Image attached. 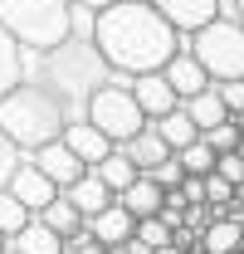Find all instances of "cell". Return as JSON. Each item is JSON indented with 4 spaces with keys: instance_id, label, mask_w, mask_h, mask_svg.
<instances>
[{
    "instance_id": "7",
    "label": "cell",
    "mask_w": 244,
    "mask_h": 254,
    "mask_svg": "<svg viewBox=\"0 0 244 254\" xmlns=\"http://www.w3.org/2000/svg\"><path fill=\"white\" fill-rule=\"evenodd\" d=\"M161 78H166V83H171V93L181 98H195V93H205V88H210L215 78L210 73H205V68H200V59H195V54H190V49H176V54H171V59L161 64Z\"/></svg>"
},
{
    "instance_id": "15",
    "label": "cell",
    "mask_w": 244,
    "mask_h": 254,
    "mask_svg": "<svg viewBox=\"0 0 244 254\" xmlns=\"http://www.w3.org/2000/svg\"><path fill=\"white\" fill-rule=\"evenodd\" d=\"M118 152H122V157H127V161H132V166H137V171H152L156 161H166V157H171V147H166V142H161V132H156L152 123L142 127V132H137V137H127V142H122Z\"/></svg>"
},
{
    "instance_id": "9",
    "label": "cell",
    "mask_w": 244,
    "mask_h": 254,
    "mask_svg": "<svg viewBox=\"0 0 244 254\" xmlns=\"http://www.w3.org/2000/svg\"><path fill=\"white\" fill-rule=\"evenodd\" d=\"M5 190H10V195H15V200H20L30 215H39V210H44V205L59 195V186H54V181H49V176H44V171H39L30 157L20 161V171L10 176V186H5Z\"/></svg>"
},
{
    "instance_id": "6",
    "label": "cell",
    "mask_w": 244,
    "mask_h": 254,
    "mask_svg": "<svg viewBox=\"0 0 244 254\" xmlns=\"http://www.w3.org/2000/svg\"><path fill=\"white\" fill-rule=\"evenodd\" d=\"M127 83H132V78L113 73V83H103V88L88 98V108H83V118H88L113 147H122L127 137H137V132L147 127V118H142V108H137V98H132Z\"/></svg>"
},
{
    "instance_id": "22",
    "label": "cell",
    "mask_w": 244,
    "mask_h": 254,
    "mask_svg": "<svg viewBox=\"0 0 244 254\" xmlns=\"http://www.w3.org/2000/svg\"><path fill=\"white\" fill-rule=\"evenodd\" d=\"M156 132H161V142L171 147V152H181V147H190L200 132H195V123H190V113L185 108H176V113H166V118H156Z\"/></svg>"
},
{
    "instance_id": "11",
    "label": "cell",
    "mask_w": 244,
    "mask_h": 254,
    "mask_svg": "<svg viewBox=\"0 0 244 254\" xmlns=\"http://www.w3.org/2000/svg\"><path fill=\"white\" fill-rule=\"evenodd\" d=\"M25 157H30V161H34V166H39V171H44V176H49L59 190H63V186H73V181L88 171V166L73 157L59 137H54V142H44V147H34V152H25Z\"/></svg>"
},
{
    "instance_id": "13",
    "label": "cell",
    "mask_w": 244,
    "mask_h": 254,
    "mask_svg": "<svg viewBox=\"0 0 244 254\" xmlns=\"http://www.w3.org/2000/svg\"><path fill=\"white\" fill-rule=\"evenodd\" d=\"M63 195H68V200H73V210H78V215H83V220H93V215H98V210H108V205H113V200H118V195H113V190L103 186V176H98V171H83V176H78V181H73V186H63Z\"/></svg>"
},
{
    "instance_id": "4",
    "label": "cell",
    "mask_w": 244,
    "mask_h": 254,
    "mask_svg": "<svg viewBox=\"0 0 244 254\" xmlns=\"http://www.w3.org/2000/svg\"><path fill=\"white\" fill-rule=\"evenodd\" d=\"M0 30H10L25 49H49L73 34L68 0H0Z\"/></svg>"
},
{
    "instance_id": "39",
    "label": "cell",
    "mask_w": 244,
    "mask_h": 254,
    "mask_svg": "<svg viewBox=\"0 0 244 254\" xmlns=\"http://www.w3.org/2000/svg\"><path fill=\"white\" fill-rule=\"evenodd\" d=\"M0 254H15V250H10V245H5V250H0Z\"/></svg>"
},
{
    "instance_id": "3",
    "label": "cell",
    "mask_w": 244,
    "mask_h": 254,
    "mask_svg": "<svg viewBox=\"0 0 244 254\" xmlns=\"http://www.w3.org/2000/svg\"><path fill=\"white\" fill-rule=\"evenodd\" d=\"M63 123H68L63 108L44 93L39 83H30V78H20L10 93L0 98V132H5L20 152H34V147L54 142L63 132Z\"/></svg>"
},
{
    "instance_id": "21",
    "label": "cell",
    "mask_w": 244,
    "mask_h": 254,
    "mask_svg": "<svg viewBox=\"0 0 244 254\" xmlns=\"http://www.w3.org/2000/svg\"><path fill=\"white\" fill-rule=\"evenodd\" d=\"M20 54H25V44H20L10 30H0V98H5L15 83H20V78H25V64H20Z\"/></svg>"
},
{
    "instance_id": "25",
    "label": "cell",
    "mask_w": 244,
    "mask_h": 254,
    "mask_svg": "<svg viewBox=\"0 0 244 254\" xmlns=\"http://www.w3.org/2000/svg\"><path fill=\"white\" fill-rule=\"evenodd\" d=\"M25 225H30V210H25L10 190H0V235L10 240V235H15V230H25Z\"/></svg>"
},
{
    "instance_id": "18",
    "label": "cell",
    "mask_w": 244,
    "mask_h": 254,
    "mask_svg": "<svg viewBox=\"0 0 244 254\" xmlns=\"http://www.w3.org/2000/svg\"><path fill=\"white\" fill-rule=\"evenodd\" d=\"M240 245H244V225L235 215H215L200 230V254H235Z\"/></svg>"
},
{
    "instance_id": "17",
    "label": "cell",
    "mask_w": 244,
    "mask_h": 254,
    "mask_svg": "<svg viewBox=\"0 0 244 254\" xmlns=\"http://www.w3.org/2000/svg\"><path fill=\"white\" fill-rule=\"evenodd\" d=\"M83 225H88V235H93V240H103V245H127V240H132V230H137V220L122 210L118 200H113L108 210H98L93 220H83Z\"/></svg>"
},
{
    "instance_id": "35",
    "label": "cell",
    "mask_w": 244,
    "mask_h": 254,
    "mask_svg": "<svg viewBox=\"0 0 244 254\" xmlns=\"http://www.w3.org/2000/svg\"><path fill=\"white\" fill-rule=\"evenodd\" d=\"M73 10H103V5H113V0H68Z\"/></svg>"
},
{
    "instance_id": "36",
    "label": "cell",
    "mask_w": 244,
    "mask_h": 254,
    "mask_svg": "<svg viewBox=\"0 0 244 254\" xmlns=\"http://www.w3.org/2000/svg\"><path fill=\"white\" fill-rule=\"evenodd\" d=\"M127 254H156L152 245H142V240H127Z\"/></svg>"
},
{
    "instance_id": "30",
    "label": "cell",
    "mask_w": 244,
    "mask_h": 254,
    "mask_svg": "<svg viewBox=\"0 0 244 254\" xmlns=\"http://www.w3.org/2000/svg\"><path fill=\"white\" fill-rule=\"evenodd\" d=\"M215 176H225L230 186H244V157H240V152H225V157H215Z\"/></svg>"
},
{
    "instance_id": "27",
    "label": "cell",
    "mask_w": 244,
    "mask_h": 254,
    "mask_svg": "<svg viewBox=\"0 0 244 254\" xmlns=\"http://www.w3.org/2000/svg\"><path fill=\"white\" fill-rule=\"evenodd\" d=\"M132 240H142V245H152V250H166V245H171V225L161 220V215H147V220H137Z\"/></svg>"
},
{
    "instance_id": "38",
    "label": "cell",
    "mask_w": 244,
    "mask_h": 254,
    "mask_svg": "<svg viewBox=\"0 0 244 254\" xmlns=\"http://www.w3.org/2000/svg\"><path fill=\"white\" fill-rule=\"evenodd\" d=\"M156 254H181V250H176V245H166V250H156Z\"/></svg>"
},
{
    "instance_id": "31",
    "label": "cell",
    "mask_w": 244,
    "mask_h": 254,
    "mask_svg": "<svg viewBox=\"0 0 244 254\" xmlns=\"http://www.w3.org/2000/svg\"><path fill=\"white\" fill-rule=\"evenodd\" d=\"M63 254H108V245H103V240H93L88 225H83L78 235H68V240H63Z\"/></svg>"
},
{
    "instance_id": "2",
    "label": "cell",
    "mask_w": 244,
    "mask_h": 254,
    "mask_svg": "<svg viewBox=\"0 0 244 254\" xmlns=\"http://www.w3.org/2000/svg\"><path fill=\"white\" fill-rule=\"evenodd\" d=\"M20 64H25V78L39 83V88L63 108L68 123L83 118L88 98L98 93L103 83H113V68H108V59L98 54V44H93L88 34H68V39L49 44V49H25Z\"/></svg>"
},
{
    "instance_id": "40",
    "label": "cell",
    "mask_w": 244,
    "mask_h": 254,
    "mask_svg": "<svg viewBox=\"0 0 244 254\" xmlns=\"http://www.w3.org/2000/svg\"><path fill=\"white\" fill-rule=\"evenodd\" d=\"M0 250H5V235H0Z\"/></svg>"
},
{
    "instance_id": "29",
    "label": "cell",
    "mask_w": 244,
    "mask_h": 254,
    "mask_svg": "<svg viewBox=\"0 0 244 254\" xmlns=\"http://www.w3.org/2000/svg\"><path fill=\"white\" fill-rule=\"evenodd\" d=\"M20 161H25V152H20V147H15V142L0 132V190L10 186V176L20 171Z\"/></svg>"
},
{
    "instance_id": "24",
    "label": "cell",
    "mask_w": 244,
    "mask_h": 254,
    "mask_svg": "<svg viewBox=\"0 0 244 254\" xmlns=\"http://www.w3.org/2000/svg\"><path fill=\"white\" fill-rule=\"evenodd\" d=\"M176 157H181L185 176H210V171H215V152H210V147H205V142H200V137H195L190 147H181Z\"/></svg>"
},
{
    "instance_id": "37",
    "label": "cell",
    "mask_w": 244,
    "mask_h": 254,
    "mask_svg": "<svg viewBox=\"0 0 244 254\" xmlns=\"http://www.w3.org/2000/svg\"><path fill=\"white\" fill-rule=\"evenodd\" d=\"M230 118H235V127H240V137H244V113H230Z\"/></svg>"
},
{
    "instance_id": "5",
    "label": "cell",
    "mask_w": 244,
    "mask_h": 254,
    "mask_svg": "<svg viewBox=\"0 0 244 254\" xmlns=\"http://www.w3.org/2000/svg\"><path fill=\"white\" fill-rule=\"evenodd\" d=\"M181 44L200 59V68L210 73L215 83L244 78V25L235 20V15H215L205 30L181 34Z\"/></svg>"
},
{
    "instance_id": "23",
    "label": "cell",
    "mask_w": 244,
    "mask_h": 254,
    "mask_svg": "<svg viewBox=\"0 0 244 254\" xmlns=\"http://www.w3.org/2000/svg\"><path fill=\"white\" fill-rule=\"evenodd\" d=\"M93 171L103 176V186L113 190V195H118V190H127V186H132V181H137V176H142V171H137L132 161L122 157L118 147H113V157H103V161H98V166H93Z\"/></svg>"
},
{
    "instance_id": "34",
    "label": "cell",
    "mask_w": 244,
    "mask_h": 254,
    "mask_svg": "<svg viewBox=\"0 0 244 254\" xmlns=\"http://www.w3.org/2000/svg\"><path fill=\"white\" fill-rule=\"evenodd\" d=\"M220 15H235V20L244 25V0H225V5H220Z\"/></svg>"
},
{
    "instance_id": "32",
    "label": "cell",
    "mask_w": 244,
    "mask_h": 254,
    "mask_svg": "<svg viewBox=\"0 0 244 254\" xmlns=\"http://www.w3.org/2000/svg\"><path fill=\"white\" fill-rule=\"evenodd\" d=\"M215 93H220V103H225L230 113H244V78H225V83H215Z\"/></svg>"
},
{
    "instance_id": "12",
    "label": "cell",
    "mask_w": 244,
    "mask_h": 254,
    "mask_svg": "<svg viewBox=\"0 0 244 254\" xmlns=\"http://www.w3.org/2000/svg\"><path fill=\"white\" fill-rule=\"evenodd\" d=\"M59 142H63V147H68V152H73L78 161H83L88 171H93V166H98L103 157H113V142H108V137H103V132H98L88 118H73V123H63Z\"/></svg>"
},
{
    "instance_id": "26",
    "label": "cell",
    "mask_w": 244,
    "mask_h": 254,
    "mask_svg": "<svg viewBox=\"0 0 244 254\" xmlns=\"http://www.w3.org/2000/svg\"><path fill=\"white\" fill-rule=\"evenodd\" d=\"M200 142L210 147L215 157H225V152H235V147H240V127H235V118H225L220 127H210V132H200Z\"/></svg>"
},
{
    "instance_id": "10",
    "label": "cell",
    "mask_w": 244,
    "mask_h": 254,
    "mask_svg": "<svg viewBox=\"0 0 244 254\" xmlns=\"http://www.w3.org/2000/svg\"><path fill=\"white\" fill-rule=\"evenodd\" d=\"M127 88H132V98H137V108H142L147 123H156V118H166V113L181 108V98L171 93V83L161 78V68H156V73H137Z\"/></svg>"
},
{
    "instance_id": "33",
    "label": "cell",
    "mask_w": 244,
    "mask_h": 254,
    "mask_svg": "<svg viewBox=\"0 0 244 254\" xmlns=\"http://www.w3.org/2000/svg\"><path fill=\"white\" fill-rule=\"evenodd\" d=\"M205 200H210V205H230V200H235V186L210 171V176H205Z\"/></svg>"
},
{
    "instance_id": "19",
    "label": "cell",
    "mask_w": 244,
    "mask_h": 254,
    "mask_svg": "<svg viewBox=\"0 0 244 254\" xmlns=\"http://www.w3.org/2000/svg\"><path fill=\"white\" fill-rule=\"evenodd\" d=\"M185 113H190V123H195V132H210V127H220L225 118H230V108L220 103V93H215V83L205 88V93H195V98H185L181 103Z\"/></svg>"
},
{
    "instance_id": "28",
    "label": "cell",
    "mask_w": 244,
    "mask_h": 254,
    "mask_svg": "<svg viewBox=\"0 0 244 254\" xmlns=\"http://www.w3.org/2000/svg\"><path fill=\"white\" fill-rule=\"evenodd\" d=\"M147 176H152V181H156L161 190H171V186H181V181H185V166H181V157L171 152L166 161H156V166L147 171Z\"/></svg>"
},
{
    "instance_id": "14",
    "label": "cell",
    "mask_w": 244,
    "mask_h": 254,
    "mask_svg": "<svg viewBox=\"0 0 244 254\" xmlns=\"http://www.w3.org/2000/svg\"><path fill=\"white\" fill-rule=\"evenodd\" d=\"M161 200H166V190L156 186V181L147 176V171H142V176H137V181H132L127 190H118V205L127 210V215H132V220H147V215H161Z\"/></svg>"
},
{
    "instance_id": "8",
    "label": "cell",
    "mask_w": 244,
    "mask_h": 254,
    "mask_svg": "<svg viewBox=\"0 0 244 254\" xmlns=\"http://www.w3.org/2000/svg\"><path fill=\"white\" fill-rule=\"evenodd\" d=\"M152 5L176 34H195V30H205L215 15H220L225 0H152Z\"/></svg>"
},
{
    "instance_id": "1",
    "label": "cell",
    "mask_w": 244,
    "mask_h": 254,
    "mask_svg": "<svg viewBox=\"0 0 244 254\" xmlns=\"http://www.w3.org/2000/svg\"><path fill=\"white\" fill-rule=\"evenodd\" d=\"M93 44L108 59L113 73L137 78V73H156L161 64L181 49V34L156 15L152 0H113L93 15Z\"/></svg>"
},
{
    "instance_id": "20",
    "label": "cell",
    "mask_w": 244,
    "mask_h": 254,
    "mask_svg": "<svg viewBox=\"0 0 244 254\" xmlns=\"http://www.w3.org/2000/svg\"><path fill=\"white\" fill-rule=\"evenodd\" d=\"M39 220L49 225V230H54V235H63V240H68V235H78V230H83V215H78V210H73V200H68V195H54V200H49V205H44V210H39Z\"/></svg>"
},
{
    "instance_id": "16",
    "label": "cell",
    "mask_w": 244,
    "mask_h": 254,
    "mask_svg": "<svg viewBox=\"0 0 244 254\" xmlns=\"http://www.w3.org/2000/svg\"><path fill=\"white\" fill-rule=\"evenodd\" d=\"M5 245H10L15 254H63V235H54L39 215H30V225H25V230H15Z\"/></svg>"
}]
</instances>
